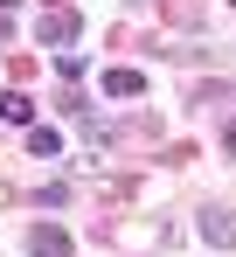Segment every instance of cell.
<instances>
[{"label": "cell", "mask_w": 236, "mask_h": 257, "mask_svg": "<svg viewBox=\"0 0 236 257\" xmlns=\"http://www.w3.org/2000/svg\"><path fill=\"white\" fill-rule=\"evenodd\" d=\"M28 257H70V229H56V222H42L35 236H28Z\"/></svg>", "instance_id": "cell-1"}, {"label": "cell", "mask_w": 236, "mask_h": 257, "mask_svg": "<svg viewBox=\"0 0 236 257\" xmlns=\"http://www.w3.org/2000/svg\"><path fill=\"white\" fill-rule=\"evenodd\" d=\"M28 111H35V104H28V97H14V90H7V97H0V118H7V125H28Z\"/></svg>", "instance_id": "cell-5"}, {"label": "cell", "mask_w": 236, "mask_h": 257, "mask_svg": "<svg viewBox=\"0 0 236 257\" xmlns=\"http://www.w3.org/2000/svg\"><path fill=\"white\" fill-rule=\"evenodd\" d=\"M201 229H208V243H236V222H229L222 209H208V215H201Z\"/></svg>", "instance_id": "cell-4"}, {"label": "cell", "mask_w": 236, "mask_h": 257, "mask_svg": "<svg viewBox=\"0 0 236 257\" xmlns=\"http://www.w3.org/2000/svg\"><path fill=\"white\" fill-rule=\"evenodd\" d=\"M70 35H77V14H63V7L42 14V42H70Z\"/></svg>", "instance_id": "cell-3"}, {"label": "cell", "mask_w": 236, "mask_h": 257, "mask_svg": "<svg viewBox=\"0 0 236 257\" xmlns=\"http://www.w3.org/2000/svg\"><path fill=\"white\" fill-rule=\"evenodd\" d=\"M139 90H146L139 70H111V77H104V97H139Z\"/></svg>", "instance_id": "cell-2"}]
</instances>
